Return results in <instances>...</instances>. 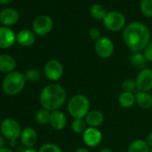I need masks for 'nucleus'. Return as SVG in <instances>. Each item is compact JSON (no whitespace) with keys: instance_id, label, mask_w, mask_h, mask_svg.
Returning a JSON list of instances; mask_svg holds the SVG:
<instances>
[{"instance_id":"33","label":"nucleus","mask_w":152,"mask_h":152,"mask_svg":"<svg viewBox=\"0 0 152 152\" xmlns=\"http://www.w3.org/2000/svg\"><path fill=\"white\" fill-rule=\"evenodd\" d=\"M6 146V139L3 136H0V149H2Z\"/></svg>"},{"instance_id":"9","label":"nucleus","mask_w":152,"mask_h":152,"mask_svg":"<svg viewBox=\"0 0 152 152\" xmlns=\"http://www.w3.org/2000/svg\"><path fill=\"white\" fill-rule=\"evenodd\" d=\"M53 20L48 15L38 16L32 23V28L34 33L44 36L48 34L53 29Z\"/></svg>"},{"instance_id":"12","label":"nucleus","mask_w":152,"mask_h":152,"mask_svg":"<svg viewBox=\"0 0 152 152\" xmlns=\"http://www.w3.org/2000/svg\"><path fill=\"white\" fill-rule=\"evenodd\" d=\"M16 41L14 31L7 26L0 27V48H9Z\"/></svg>"},{"instance_id":"40","label":"nucleus","mask_w":152,"mask_h":152,"mask_svg":"<svg viewBox=\"0 0 152 152\" xmlns=\"http://www.w3.org/2000/svg\"><path fill=\"white\" fill-rule=\"evenodd\" d=\"M0 120H1V119H0Z\"/></svg>"},{"instance_id":"24","label":"nucleus","mask_w":152,"mask_h":152,"mask_svg":"<svg viewBox=\"0 0 152 152\" xmlns=\"http://www.w3.org/2000/svg\"><path fill=\"white\" fill-rule=\"evenodd\" d=\"M50 115H51V112L45 109V108H42V109H39L37 114H36V120L37 122L41 124V125H45V124H49V121H50Z\"/></svg>"},{"instance_id":"18","label":"nucleus","mask_w":152,"mask_h":152,"mask_svg":"<svg viewBox=\"0 0 152 152\" xmlns=\"http://www.w3.org/2000/svg\"><path fill=\"white\" fill-rule=\"evenodd\" d=\"M16 41L23 47H30L35 41V34L30 30H22L16 35Z\"/></svg>"},{"instance_id":"20","label":"nucleus","mask_w":152,"mask_h":152,"mask_svg":"<svg viewBox=\"0 0 152 152\" xmlns=\"http://www.w3.org/2000/svg\"><path fill=\"white\" fill-rule=\"evenodd\" d=\"M150 147L146 140L138 139L133 140L128 147L127 152H149Z\"/></svg>"},{"instance_id":"14","label":"nucleus","mask_w":152,"mask_h":152,"mask_svg":"<svg viewBox=\"0 0 152 152\" xmlns=\"http://www.w3.org/2000/svg\"><path fill=\"white\" fill-rule=\"evenodd\" d=\"M20 139H21L22 144L25 148H31L37 142L38 134H37V132L32 127H26L22 131Z\"/></svg>"},{"instance_id":"27","label":"nucleus","mask_w":152,"mask_h":152,"mask_svg":"<svg viewBox=\"0 0 152 152\" xmlns=\"http://www.w3.org/2000/svg\"><path fill=\"white\" fill-rule=\"evenodd\" d=\"M122 89L125 92H131L133 93L137 90V85H136V81H133L132 79H126L122 83Z\"/></svg>"},{"instance_id":"11","label":"nucleus","mask_w":152,"mask_h":152,"mask_svg":"<svg viewBox=\"0 0 152 152\" xmlns=\"http://www.w3.org/2000/svg\"><path fill=\"white\" fill-rule=\"evenodd\" d=\"M83 140L88 147H97L102 140V133L98 128L89 127L83 133Z\"/></svg>"},{"instance_id":"37","label":"nucleus","mask_w":152,"mask_h":152,"mask_svg":"<svg viewBox=\"0 0 152 152\" xmlns=\"http://www.w3.org/2000/svg\"><path fill=\"white\" fill-rule=\"evenodd\" d=\"M99 152H114V151H113L112 149L108 148H104L100 149V150H99Z\"/></svg>"},{"instance_id":"23","label":"nucleus","mask_w":152,"mask_h":152,"mask_svg":"<svg viewBox=\"0 0 152 152\" xmlns=\"http://www.w3.org/2000/svg\"><path fill=\"white\" fill-rule=\"evenodd\" d=\"M107 14V13L105 7H102L101 5L96 4V5H93L91 8V15L96 20H104Z\"/></svg>"},{"instance_id":"26","label":"nucleus","mask_w":152,"mask_h":152,"mask_svg":"<svg viewBox=\"0 0 152 152\" xmlns=\"http://www.w3.org/2000/svg\"><path fill=\"white\" fill-rule=\"evenodd\" d=\"M141 13L147 17H152V0H141Z\"/></svg>"},{"instance_id":"21","label":"nucleus","mask_w":152,"mask_h":152,"mask_svg":"<svg viewBox=\"0 0 152 152\" xmlns=\"http://www.w3.org/2000/svg\"><path fill=\"white\" fill-rule=\"evenodd\" d=\"M118 102L121 107H123L124 108H129L136 103L135 102V94L131 93V92L123 91L118 98Z\"/></svg>"},{"instance_id":"22","label":"nucleus","mask_w":152,"mask_h":152,"mask_svg":"<svg viewBox=\"0 0 152 152\" xmlns=\"http://www.w3.org/2000/svg\"><path fill=\"white\" fill-rule=\"evenodd\" d=\"M147 59L144 56V54L140 52H135L131 56V63L137 69H144V66L147 64Z\"/></svg>"},{"instance_id":"6","label":"nucleus","mask_w":152,"mask_h":152,"mask_svg":"<svg viewBox=\"0 0 152 152\" xmlns=\"http://www.w3.org/2000/svg\"><path fill=\"white\" fill-rule=\"evenodd\" d=\"M103 22H104V25L106 26V28L108 29L109 31H118L124 27L125 17L123 14L119 12L111 11L107 14Z\"/></svg>"},{"instance_id":"29","label":"nucleus","mask_w":152,"mask_h":152,"mask_svg":"<svg viewBox=\"0 0 152 152\" xmlns=\"http://www.w3.org/2000/svg\"><path fill=\"white\" fill-rule=\"evenodd\" d=\"M39 152H63L61 148L54 143H46L39 148Z\"/></svg>"},{"instance_id":"1","label":"nucleus","mask_w":152,"mask_h":152,"mask_svg":"<svg viewBox=\"0 0 152 152\" xmlns=\"http://www.w3.org/2000/svg\"><path fill=\"white\" fill-rule=\"evenodd\" d=\"M150 32L148 27L139 22L128 24L124 31V40L126 46L134 52L146 48L149 43Z\"/></svg>"},{"instance_id":"30","label":"nucleus","mask_w":152,"mask_h":152,"mask_svg":"<svg viewBox=\"0 0 152 152\" xmlns=\"http://www.w3.org/2000/svg\"><path fill=\"white\" fill-rule=\"evenodd\" d=\"M144 56L148 62H152V41L148 44L144 49Z\"/></svg>"},{"instance_id":"31","label":"nucleus","mask_w":152,"mask_h":152,"mask_svg":"<svg viewBox=\"0 0 152 152\" xmlns=\"http://www.w3.org/2000/svg\"><path fill=\"white\" fill-rule=\"evenodd\" d=\"M89 35H90V38L95 41H98L101 38L100 31L97 28H91L89 31Z\"/></svg>"},{"instance_id":"19","label":"nucleus","mask_w":152,"mask_h":152,"mask_svg":"<svg viewBox=\"0 0 152 152\" xmlns=\"http://www.w3.org/2000/svg\"><path fill=\"white\" fill-rule=\"evenodd\" d=\"M135 102L140 107L149 109L152 107V94L149 92L137 91L135 94Z\"/></svg>"},{"instance_id":"10","label":"nucleus","mask_w":152,"mask_h":152,"mask_svg":"<svg viewBox=\"0 0 152 152\" xmlns=\"http://www.w3.org/2000/svg\"><path fill=\"white\" fill-rule=\"evenodd\" d=\"M115 50L113 41L107 37H101L95 44V51L101 58L110 57Z\"/></svg>"},{"instance_id":"16","label":"nucleus","mask_w":152,"mask_h":152,"mask_svg":"<svg viewBox=\"0 0 152 152\" xmlns=\"http://www.w3.org/2000/svg\"><path fill=\"white\" fill-rule=\"evenodd\" d=\"M85 122L90 127L98 128L104 122V115L99 110H91L85 116Z\"/></svg>"},{"instance_id":"7","label":"nucleus","mask_w":152,"mask_h":152,"mask_svg":"<svg viewBox=\"0 0 152 152\" xmlns=\"http://www.w3.org/2000/svg\"><path fill=\"white\" fill-rule=\"evenodd\" d=\"M64 73L63 64L56 59L48 61L44 66V74L48 80L51 82H56L61 79Z\"/></svg>"},{"instance_id":"13","label":"nucleus","mask_w":152,"mask_h":152,"mask_svg":"<svg viewBox=\"0 0 152 152\" xmlns=\"http://www.w3.org/2000/svg\"><path fill=\"white\" fill-rule=\"evenodd\" d=\"M19 13L14 8H5L0 11V23L5 26L15 24L19 20Z\"/></svg>"},{"instance_id":"2","label":"nucleus","mask_w":152,"mask_h":152,"mask_svg":"<svg viewBox=\"0 0 152 152\" xmlns=\"http://www.w3.org/2000/svg\"><path fill=\"white\" fill-rule=\"evenodd\" d=\"M66 99V91L59 84H49L40 92L39 102L43 108L52 112L59 110Z\"/></svg>"},{"instance_id":"28","label":"nucleus","mask_w":152,"mask_h":152,"mask_svg":"<svg viewBox=\"0 0 152 152\" xmlns=\"http://www.w3.org/2000/svg\"><path fill=\"white\" fill-rule=\"evenodd\" d=\"M26 80L31 81V82H37L40 79L41 75L39 70L37 69H30L26 72L25 73Z\"/></svg>"},{"instance_id":"15","label":"nucleus","mask_w":152,"mask_h":152,"mask_svg":"<svg viewBox=\"0 0 152 152\" xmlns=\"http://www.w3.org/2000/svg\"><path fill=\"white\" fill-rule=\"evenodd\" d=\"M67 123V118L65 115L60 110H55L51 112L49 124L54 130L61 131L63 130Z\"/></svg>"},{"instance_id":"34","label":"nucleus","mask_w":152,"mask_h":152,"mask_svg":"<svg viewBox=\"0 0 152 152\" xmlns=\"http://www.w3.org/2000/svg\"><path fill=\"white\" fill-rule=\"evenodd\" d=\"M75 152H90V150L87 149L86 148H79L75 150Z\"/></svg>"},{"instance_id":"5","label":"nucleus","mask_w":152,"mask_h":152,"mask_svg":"<svg viewBox=\"0 0 152 152\" xmlns=\"http://www.w3.org/2000/svg\"><path fill=\"white\" fill-rule=\"evenodd\" d=\"M0 131H1L2 136L9 140L10 147H15L16 140L22 133L19 123L15 119L7 118L0 124Z\"/></svg>"},{"instance_id":"32","label":"nucleus","mask_w":152,"mask_h":152,"mask_svg":"<svg viewBox=\"0 0 152 152\" xmlns=\"http://www.w3.org/2000/svg\"><path fill=\"white\" fill-rule=\"evenodd\" d=\"M146 142L148 143V145L150 147V148H152V132H149L148 134V136H147V138H146Z\"/></svg>"},{"instance_id":"25","label":"nucleus","mask_w":152,"mask_h":152,"mask_svg":"<svg viewBox=\"0 0 152 152\" xmlns=\"http://www.w3.org/2000/svg\"><path fill=\"white\" fill-rule=\"evenodd\" d=\"M86 125H87V124L85 122V119L76 118L72 123V129L75 133L81 134V133H83L85 132V130L87 129Z\"/></svg>"},{"instance_id":"3","label":"nucleus","mask_w":152,"mask_h":152,"mask_svg":"<svg viewBox=\"0 0 152 152\" xmlns=\"http://www.w3.org/2000/svg\"><path fill=\"white\" fill-rule=\"evenodd\" d=\"M26 81L25 74L18 71H14L5 76L2 82V89L6 94L16 96L23 90Z\"/></svg>"},{"instance_id":"35","label":"nucleus","mask_w":152,"mask_h":152,"mask_svg":"<svg viewBox=\"0 0 152 152\" xmlns=\"http://www.w3.org/2000/svg\"><path fill=\"white\" fill-rule=\"evenodd\" d=\"M13 0H0V4L1 5H9Z\"/></svg>"},{"instance_id":"4","label":"nucleus","mask_w":152,"mask_h":152,"mask_svg":"<svg viewBox=\"0 0 152 152\" xmlns=\"http://www.w3.org/2000/svg\"><path fill=\"white\" fill-rule=\"evenodd\" d=\"M67 110L74 119L85 118L90 112V100L83 94H76L68 101Z\"/></svg>"},{"instance_id":"36","label":"nucleus","mask_w":152,"mask_h":152,"mask_svg":"<svg viewBox=\"0 0 152 152\" xmlns=\"http://www.w3.org/2000/svg\"><path fill=\"white\" fill-rule=\"evenodd\" d=\"M0 152H14V151L9 148H4L2 149H0Z\"/></svg>"},{"instance_id":"17","label":"nucleus","mask_w":152,"mask_h":152,"mask_svg":"<svg viewBox=\"0 0 152 152\" xmlns=\"http://www.w3.org/2000/svg\"><path fill=\"white\" fill-rule=\"evenodd\" d=\"M16 66L15 59L9 55H0V72L4 73H9L14 72Z\"/></svg>"},{"instance_id":"38","label":"nucleus","mask_w":152,"mask_h":152,"mask_svg":"<svg viewBox=\"0 0 152 152\" xmlns=\"http://www.w3.org/2000/svg\"><path fill=\"white\" fill-rule=\"evenodd\" d=\"M22 152H39V151H37L36 149H33V148H26V149L23 150Z\"/></svg>"},{"instance_id":"39","label":"nucleus","mask_w":152,"mask_h":152,"mask_svg":"<svg viewBox=\"0 0 152 152\" xmlns=\"http://www.w3.org/2000/svg\"><path fill=\"white\" fill-rule=\"evenodd\" d=\"M149 152H152V148H151L149 149Z\"/></svg>"},{"instance_id":"8","label":"nucleus","mask_w":152,"mask_h":152,"mask_svg":"<svg viewBox=\"0 0 152 152\" xmlns=\"http://www.w3.org/2000/svg\"><path fill=\"white\" fill-rule=\"evenodd\" d=\"M136 85L138 91L149 92L152 90V69L140 70L136 78Z\"/></svg>"}]
</instances>
